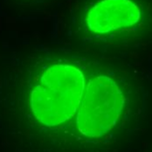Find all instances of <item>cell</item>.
<instances>
[{"label":"cell","instance_id":"6da1fadb","mask_svg":"<svg viewBox=\"0 0 152 152\" xmlns=\"http://www.w3.org/2000/svg\"><path fill=\"white\" fill-rule=\"evenodd\" d=\"M89 75L75 61L48 64L31 88V110L35 118L47 127L76 118Z\"/></svg>","mask_w":152,"mask_h":152},{"label":"cell","instance_id":"3957f363","mask_svg":"<svg viewBox=\"0 0 152 152\" xmlns=\"http://www.w3.org/2000/svg\"><path fill=\"white\" fill-rule=\"evenodd\" d=\"M141 12L132 0H102L88 12V28L99 34L129 29L139 21Z\"/></svg>","mask_w":152,"mask_h":152},{"label":"cell","instance_id":"7a4b0ae2","mask_svg":"<svg viewBox=\"0 0 152 152\" xmlns=\"http://www.w3.org/2000/svg\"><path fill=\"white\" fill-rule=\"evenodd\" d=\"M124 105V94L113 76L107 73L90 74L75 118L79 132L89 138L102 137L119 120Z\"/></svg>","mask_w":152,"mask_h":152}]
</instances>
